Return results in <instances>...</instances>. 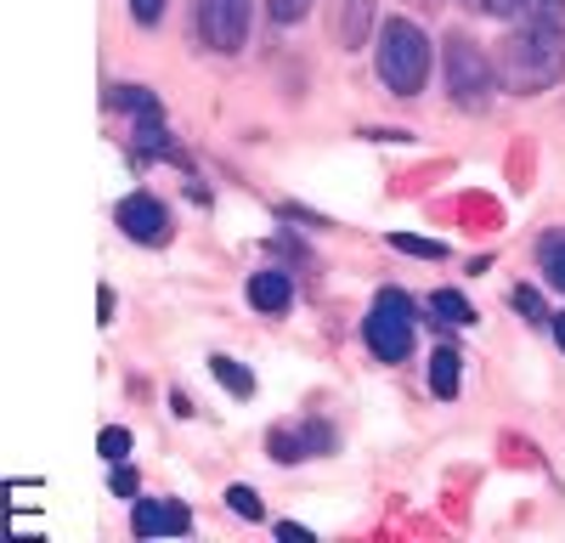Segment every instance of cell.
I'll return each mask as SVG.
<instances>
[{"label": "cell", "mask_w": 565, "mask_h": 543, "mask_svg": "<svg viewBox=\"0 0 565 543\" xmlns=\"http://www.w3.org/2000/svg\"><path fill=\"white\" fill-rule=\"evenodd\" d=\"M559 63H565V0H532V18L509 52V85L543 91L559 74Z\"/></svg>", "instance_id": "6da1fadb"}, {"label": "cell", "mask_w": 565, "mask_h": 543, "mask_svg": "<svg viewBox=\"0 0 565 543\" xmlns=\"http://www.w3.org/2000/svg\"><path fill=\"white\" fill-rule=\"evenodd\" d=\"M380 79L396 91V97L424 91V79H430V40H424L418 23H407V18L385 23V34H380Z\"/></svg>", "instance_id": "7a4b0ae2"}, {"label": "cell", "mask_w": 565, "mask_h": 543, "mask_svg": "<svg viewBox=\"0 0 565 543\" xmlns=\"http://www.w3.org/2000/svg\"><path fill=\"white\" fill-rule=\"evenodd\" d=\"M362 340L380 362H407V351H413V300L402 289H380L367 323H362Z\"/></svg>", "instance_id": "3957f363"}, {"label": "cell", "mask_w": 565, "mask_h": 543, "mask_svg": "<svg viewBox=\"0 0 565 543\" xmlns=\"http://www.w3.org/2000/svg\"><path fill=\"white\" fill-rule=\"evenodd\" d=\"M447 97L463 108H487V97H492V63L469 34L447 40Z\"/></svg>", "instance_id": "277c9868"}, {"label": "cell", "mask_w": 565, "mask_h": 543, "mask_svg": "<svg viewBox=\"0 0 565 543\" xmlns=\"http://www.w3.org/2000/svg\"><path fill=\"white\" fill-rule=\"evenodd\" d=\"M199 34L210 52H238L249 34V0H199Z\"/></svg>", "instance_id": "5b68a950"}, {"label": "cell", "mask_w": 565, "mask_h": 543, "mask_svg": "<svg viewBox=\"0 0 565 543\" xmlns=\"http://www.w3.org/2000/svg\"><path fill=\"white\" fill-rule=\"evenodd\" d=\"M119 226H125L136 244H164L170 238V210L159 199H148V193H130L119 204Z\"/></svg>", "instance_id": "8992f818"}, {"label": "cell", "mask_w": 565, "mask_h": 543, "mask_svg": "<svg viewBox=\"0 0 565 543\" xmlns=\"http://www.w3.org/2000/svg\"><path fill=\"white\" fill-rule=\"evenodd\" d=\"M186 526H193V515H186V504H175V498H141L136 504V537H181Z\"/></svg>", "instance_id": "52a82bcc"}, {"label": "cell", "mask_w": 565, "mask_h": 543, "mask_svg": "<svg viewBox=\"0 0 565 543\" xmlns=\"http://www.w3.org/2000/svg\"><path fill=\"white\" fill-rule=\"evenodd\" d=\"M328 436L322 425H300V430H271V459H282V465H300V459H311V453H322Z\"/></svg>", "instance_id": "ba28073f"}, {"label": "cell", "mask_w": 565, "mask_h": 543, "mask_svg": "<svg viewBox=\"0 0 565 543\" xmlns=\"http://www.w3.org/2000/svg\"><path fill=\"white\" fill-rule=\"evenodd\" d=\"M289 300H295V289H289V278H282V272H255V278H249V306H255V311L282 317V311H289Z\"/></svg>", "instance_id": "9c48e42d"}, {"label": "cell", "mask_w": 565, "mask_h": 543, "mask_svg": "<svg viewBox=\"0 0 565 543\" xmlns=\"http://www.w3.org/2000/svg\"><path fill=\"white\" fill-rule=\"evenodd\" d=\"M367 23H373V0H340V12H334V34H340V45H362Z\"/></svg>", "instance_id": "30bf717a"}, {"label": "cell", "mask_w": 565, "mask_h": 543, "mask_svg": "<svg viewBox=\"0 0 565 543\" xmlns=\"http://www.w3.org/2000/svg\"><path fill=\"white\" fill-rule=\"evenodd\" d=\"M458 362H463V356H458L452 345H441V351L430 356V391H436L441 402H447V396H458V380H463Z\"/></svg>", "instance_id": "8fae6325"}, {"label": "cell", "mask_w": 565, "mask_h": 543, "mask_svg": "<svg viewBox=\"0 0 565 543\" xmlns=\"http://www.w3.org/2000/svg\"><path fill=\"white\" fill-rule=\"evenodd\" d=\"M210 374H215L232 396H255V374L244 369V362H232V356H210Z\"/></svg>", "instance_id": "7c38bea8"}, {"label": "cell", "mask_w": 565, "mask_h": 543, "mask_svg": "<svg viewBox=\"0 0 565 543\" xmlns=\"http://www.w3.org/2000/svg\"><path fill=\"white\" fill-rule=\"evenodd\" d=\"M537 260H543V272H548V284L565 289V233H548V238L537 244Z\"/></svg>", "instance_id": "4fadbf2b"}, {"label": "cell", "mask_w": 565, "mask_h": 543, "mask_svg": "<svg viewBox=\"0 0 565 543\" xmlns=\"http://www.w3.org/2000/svg\"><path fill=\"white\" fill-rule=\"evenodd\" d=\"M430 306H436L441 323H476V311H469V300H463V295H452V289H441Z\"/></svg>", "instance_id": "5bb4252c"}, {"label": "cell", "mask_w": 565, "mask_h": 543, "mask_svg": "<svg viewBox=\"0 0 565 543\" xmlns=\"http://www.w3.org/2000/svg\"><path fill=\"white\" fill-rule=\"evenodd\" d=\"M226 504L238 510L244 521H260L266 510H260V498H255V487H226Z\"/></svg>", "instance_id": "9a60e30c"}, {"label": "cell", "mask_w": 565, "mask_h": 543, "mask_svg": "<svg viewBox=\"0 0 565 543\" xmlns=\"http://www.w3.org/2000/svg\"><path fill=\"white\" fill-rule=\"evenodd\" d=\"M391 244H396L402 255H424V260H441V255H447L441 244H430V238H407V233H396Z\"/></svg>", "instance_id": "2e32d148"}, {"label": "cell", "mask_w": 565, "mask_h": 543, "mask_svg": "<svg viewBox=\"0 0 565 543\" xmlns=\"http://www.w3.org/2000/svg\"><path fill=\"white\" fill-rule=\"evenodd\" d=\"M97 447H103V459H114V465H119V459H125V453H130V436H125V430H119V425H108V430H103V441H97Z\"/></svg>", "instance_id": "e0dca14e"}, {"label": "cell", "mask_w": 565, "mask_h": 543, "mask_svg": "<svg viewBox=\"0 0 565 543\" xmlns=\"http://www.w3.org/2000/svg\"><path fill=\"white\" fill-rule=\"evenodd\" d=\"M306 12H311V0H271V18L277 23H300Z\"/></svg>", "instance_id": "ac0fdd59"}, {"label": "cell", "mask_w": 565, "mask_h": 543, "mask_svg": "<svg viewBox=\"0 0 565 543\" xmlns=\"http://www.w3.org/2000/svg\"><path fill=\"white\" fill-rule=\"evenodd\" d=\"M481 7H487L492 18H521V12L532 7V0H481Z\"/></svg>", "instance_id": "d6986e66"}, {"label": "cell", "mask_w": 565, "mask_h": 543, "mask_svg": "<svg viewBox=\"0 0 565 543\" xmlns=\"http://www.w3.org/2000/svg\"><path fill=\"white\" fill-rule=\"evenodd\" d=\"M159 12H164V0H130V18L136 23H159Z\"/></svg>", "instance_id": "ffe728a7"}, {"label": "cell", "mask_w": 565, "mask_h": 543, "mask_svg": "<svg viewBox=\"0 0 565 543\" xmlns=\"http://www.w3.org/2000/svg\"><path fill=\"white\" fill-rule=\"evenodd\" d=\"M514 306H521V311L532 317V323H543V317H548V311H543V300H537L532 289H514Z\"/></svg>", "instance_id": "44dd1931"}, {"label": "cell", "mask_w": 565, "mask_h": 543, "mask_svg": "<svg viewBox=\"0 0 565 543\" xmlns=\"http://www.w3.org/2000/svg\"><path fill=\"white\" fill-rule=\"evenodd\" d=\"M114 492H119V498H136V470L119 465V470H114Z\"/></svg>", "instance_id": "7402d4cb"}, {"label": "cell", "mask_w": 565, "mask_h": 543, "mask_svg": "<svg viewBox=\"0 0 565 543\" xmlns=\"http://www.w3.org/2000/svg\"><path fill=\"white\" fill-rule=\"evenodd\" d=\"M548 323H554V340H559V351H565V311H559V317H548Z\"/></svg>", "instance_id": "603a6c76"}]
</instances>
